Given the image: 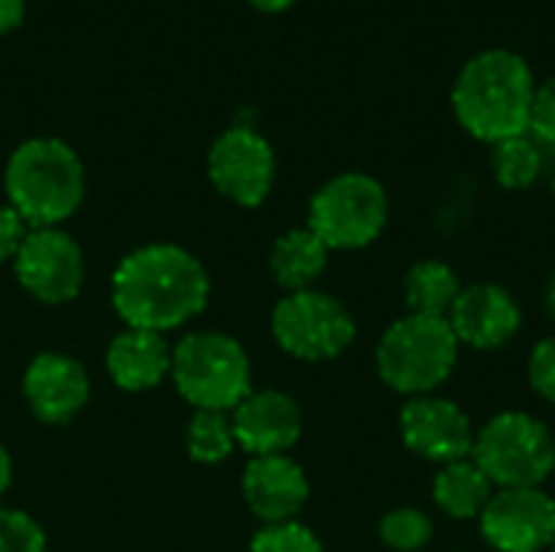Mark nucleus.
<instances>
[{
	"label": "nucleus",
	"mask_w": 555,
	"mask_h": 552,
	"mask_svg": "<svg viewBox=\"0 0 555 552\" xmlns=\"http://www.w3.org/2000/svg\"><path fill=\"white\" fill-rule=\"evenodd\" d=\"M211 280L205 264L179 244L130 251L111 277V303L127 329L172 332L208 306Z\"/></svg>",
	"instance_id": "nucleus-1"
},
{
	"label": "nucleus",
	"mask_w": 555,
	"mask_h": 552,
	"mask_svg": "<svg viewBox=\"0 0 555 552\" xmlns=\"http://www.w3.org/2000/svg\"><path fill=\"white\" fill-rule=\"evenodd\" d=\"M533 68L511 49H485L465 62L452 85V111L459 124L485 143L530 133Z\"/></svg>",
	"instance_id": "nucleus-2"
},
{
	"label": "nucleus",
	"mask_w": 555,
	"mask_h": 552,
	"mask_svg": "<svg viewBox=\"0 0 555 552\" xmlns=\"http://www.w3.org/2000/svg\"><path fill=\"white\" fill-rule=\"evenodd\" d=\"M3 189L29 228H59L85 202V166L65 140L33 137L10 153Z\"/></svg>",
	"instance_id": "nucleus-3"
},
{
	"label": "nucleus",
	"mask_w": 555,
	"mask_h": 552,
	"mask_svg": "<svg viewBox=\"0 0 555 552\" xmlns=\"http://www.w3.org/2000/svg\"><path fill=\"white\" fill-rule=\"evenodd\" d=\"M459 338L442 316H403L377 342V374L403 397L439 390L459 364Z\"/></svg>",
	"instance_id": "nucleus-4"
},
{
	"label": "nucleus",
	"mask_w": 555,
	"mask_h": 552,
	"mask_svg": "<svg viewBox=\"0 0 555 552\" xmlns=\"http://www.w3.org/2000/svg\"><path fill=\"white\" fill-rule=\"evenodd\" d=\"M169 377L185 403L215 413H231L254 390L250 358L224 332H192L172 345Z\"/></svg>",
	"instance_id": "nucleus-5"
},
{
	"label": "nucleus",
	"mask_w": 555,
	"mask_h": 552,
	"mask_svg": "<svg viewBox=\"0 0 555 552\" xmlns=\"http://www.w3.org/2000/svg\"><path fill=\"white\" fill-rule=\"evenodd\" d=\"M475 465L498 491L540 488L555 472V436L524 410H504L475 433Z\"/></svg>",
	"instance_id": "nucleus-6"
},
{
	"label": "nucleus",
	"mask_w": 555,
	"mask_h": 552,
	"mask_svg": "<svg viewBox=\"0 0 555 552\" xmlns=\"http://www.w3.org/2000/svg\"><path fill=\"white\" fill-rule=\"evenodd\" d=\"M387 215L390 198L374 176L341 172L312 195L306 228L328 251H361L384 234Z\"/></svg>",
	"instance_id": "nucleus-7"
},
{
	"label": "nucleus",
	"mask_w": 555,
	"mask_h": 552,
	"mask_svg": "<svg viewBox=\"0 0 555 552\" xmlns=\"http://www.w3.org/2000/svg\"><path fill=\"white\" fill-rule=\"evenodd\" d=\"M270 332L276 345L299 361H332L351 348L358 325L335 296L322 290H299L276 303Z\"/></svg>",
	"instance_id": "nucleus-8"
},
{
	"label": "nucleus",
	"mask_w": 555,
	"mask_h": 552,
	"mask_svg": "<svg viewBox=\"0 0 555 552\" xmlns=\"http://www.w3.org/2000/svg\"><path fill=\"white\" fill-rule=\"evenodd\" d=\"M211 185L241 208H257L276 182V153L254 127H228L208 150Z\"/></svg>",
	"instance_id": "nucleus-9"
},
{
	"label": "nucleus",
	"mask_w": 555,
	"mask_h": 552,
	"mask_svg": "<svg viewBox=\"0 0 555 552\" xmlns=\"http://www.w3.org/2000/svg\"><path fill=\"white\" fill-rule=\"evenodd\" d=\"M20 286L49 306L72 303L85 283V254L62 228H29L20 254L13 257Z\"/></svg>",
	"instance_id": "nucleus-10"
},
{
	"label": "nucleus",
	"mask_w": 555,
	"mask_h": 552,
	"mask_svg": "<svg viewBox=\"0 0 555 552\" xmlns=\"http://www.w3.org/2000/svg\"><path fill=\"white\" fill-rule=\"evenodd\" d=\"M481 521V537L494 552L553 550L555 501L543 488L494 491Z\"/></svg>",
	"instance_id": "nucleus-11"
},
{
	"label": "nucleus",
	"mask_w": 555,
	"mask_h": 552,
	"mask_svg": "<svg viewBox=\"0 0 555 552\" xmlns=\"http://www.w3.org/2000/svg\"><path fill=\"white\" fill-rule=\"evenodd\" d=\"M475 433L478 429L472 426L468 413L446 397H410L400 410L403 446L439 468L472 459Z\"/></svg>",
	"instance_id": "nucleus-12"
},
{
	"label": "nucleus",
	"mask_w": 555,
	"mask_h": 552,
	"mask_svg": "<svg viewBox=\"0 0 555 552\" xmlns=\"http://www.w3.org/2000/svg\"><path fill=\"white\" fill-rule=\"evenodd\" d=\"M459 345L475 351H498L511 345L524 329L520 303L498 283L462 286L455 306L446 316Z\"/></svg>",
	"instance_id": "nucleus-13"
},
{
	"label": "nucleus",
	"mask_w": 555,
	"mask_h": 552,
	"mask_svg": "<svg viewBox=\"0 0 555 552\" xmlns=\"http://www.w3.org/2000/svg\"><path fill=\"white\" fill-rule=\"evenodd\" d=\"M234 442L250 455H289L302 436V410L283 390H250L231 410Z\"/></svg>",
	"instance_id": "nucleus-14"
},
{
	"label": "nucleus",
	"mask_w": 555,
	"mask_h": 552,
	"mask_svg": "<svg viewBox=\"0 0 555 552\" xmlns=\"http://www.w3.org/2000/svg\"><path fill=\"white\" fill-rule=\"evenodd\" d=\"M23 397L36 420L62 426L85 410L91 397V377L81 361L62 351H42L23 374Z\"/></svg>",
	"instance_id": "nucleus-15"
},
{
	"label": "nucleus",
	"mask_w": 555,
	"mask_h": 552,
	"mask_svg": "<svg viewBox=\"0 0 555 552\" xmlns=\"http://www.w3.org/2000/svg\"><path fill=\"white\" fill-rule=\"evenodd\" d=\"M244 501L257 521L267 524H286L296 521L299 511L309 501V478L299 462L289 455H263L250 459L241 478Z\"/></svg>",
	"instance_id": "nucleus-16"
},
{
	"label": "nucleus",
	"mask_w": 555,
	"mask_h": 552,
	"mask_svg": "<svg viewBox=\"0 0 555 552\" xmlns=\"http://www.w3.org/2000/svg\"><path fill=\"white\" fill-rule=\"evenodd\" d=\"M104 368L120 390H130V394L153 390L172 371V348L159 332L124 329L107 345Z\"/></svg>",
	"instance_id": "nucleus-17"
},
{
	"label": "nucleus",
	"mask_w": 555,
	"mask_h": 552,
	"mask_svg": "<svg viewBox=\"0 0 555 552\" xmlns=\"http://www.w3.org/2000/svg\"><path fill=\"white\" fill-rule=\"evenodd\" d=\"M328 254L332 251L309 228H293L276 238L270 251V273L286 293L312 290L328 267Z\"/></svg>",
	"instance_id": "nucleus-18"
},
{
	"label": "nucleus",
	"mask_w": 555,
	"mask_h": 552,
	"mask_svg": "<svg viewBox=\"0 0 555 552\" xmlns=\"http://www.w3.org/2000/svg\"><path fill=\"white\" fill-rule=\"evenodd\" d=\"M491 478L475 465V459H462L452 465H442L433 482V501L436 508L452 521H478L494 498Z\"/></svg>",
	"instance_id": "nucleus-19"
},
{
	"label": "nucleus",
	"mask_w": 555,
	"mask_h": 552,
	"mask_svg": "<svg viewBox=\"0 0 555 552\" xmlns=\"http://www.w3.org/2000/svg\"><path fill=\"white\" fill-rule=\"evenodd\" d=\"M462 293L459 273L442 260H416L403 277V296L416 316H449Z\"/></svg>",
	"instance_id": "nucleus-20"
},
{
	"label": "nucleus",
	"mask_w": 555,
	"mask_h": 552,
	"mask_svg": "<svg viewBox=\"0 0 555 552\" xmlns=\"http://www.w3.org/2000/svg\"><path fill=\"white\" fill-rule=\"evenodd\" d=\"M491 172L501 189L511 192L530 189L543 176V146L530 133L501 140L491 150Z\"/></svg>",
	"instance_id": "nucleus-21"
},
{
	"label": "nucleus",
	"mask_w": 555,
	"mask_h": 552,
	"mask_svg": "<svg viewBox=\"0 0 555 552\" xmlns=\"http://www.w3.org/2000/svg\"><path fill=\"white\" fill-rule=\"evenodd\" d=\"M185 449L189 459L198 465H218L224 462L237 442H234V426L231 413H215V410H195L189 429H185Z\"/></svg>",
	"instance_id": "nucleus-22"
},
{
	"label": "nucleus",
	"mask_w": 555,
	"mask_h": 552,
	"mask_svg": "<svg viewBox=\"0 0 555 552\" xmlns=\"http://www.w3.org/2000/svg\"><path fill=\"white\" fill-rule=\"evenodd\" d=\"M380 543L393 552H420L433 540V521L420 508H393L377 524Z\"/></svg>",
	"instance_id": "nucleus-23"
},
{
	"label": "nucleus",
	"mask_w": 555,
	"mask_h": 552,
	"mask_svg": "<svg viewBox=\"0 0 555 552\" xmlns=\"http://www.w3.org/2000/svg\"><path fill=\"white\" fill-rule=\"evenodd\" d=\"M250 552H325L322 540L299 521L267 524L254 534Z\"/></svg>",
	"instance_id": "nucleus-24"
},
{
	"label": "nucleus",
	"mask_w": 555,
	"mask_h": 552,
	"mask_svg": "<svg viewBox=\"0 0 555 552\" xmlns=\"http://www.w3.org/2000/svg\"><path fill=\"white\" fill-rule=\"evenodd\" d=\"M0 552H46V534L29 514L0 508Z\"/></svg>",
	"instance_id": "nucleus-25"
},
{
	"label": "nucleus",
	"mask_w": 555,
	"mask_h": 552,
	"mask_svg": "<svg viewBox=\"0 0 555 552\" xmlns=\"http://www.w3.org/2000/svg\"><path fill=\"white\" fill-rule=\"evenodd\" d=\"M530 137L543 146H555V75L537 85L530 107Z\"/></svg>",
	"instance_id": "nucleus-26"
},
{
	"label": "nucleus",
	"mask_w": 555,
	"mask_h": 552,
	"mask_svg": "<svg viewBox=\"0 0 555 552\" xmlns=\"http://www.w3.org/2000/svg\"><path fill=\"white\" fill-rule=\"evenodd\" d=\"M527 377L530 387L555 407V335L543 338L533 351H530V364H527Z\"/></svg>",
	"instance_id": "nucleus-27"
},
{
	"label": "nucleus",
	"mask_w": 555,
	"mask_h": 552,
	"mask_svg": "<svg viewBox=\"0 0 555 552\" xmlns=\"http://www.w3.org/2000/svg\"><path fill=\"white\" fill-rule=\"evenodd\" d=\"M26 231H29V224L10 205H0V264H13V257L23 247Z\"/></svg>",
	"instance_id": "nucleus-28"
},
{
	"label": "nucleus",
	"mask_w": 555,
	"mask_h": 552,
	"mask_svg": "<svg viewBox=\"0 0 555 552\" xmlns=\"http://www.w3.org/2000/svg\"><path fill=\"white\" fill-rule=\"evenodd\" d=\"M26 16V0H0V36L13 33Z\"/></svg>",
	"instance_id": "nucleus-29"
},
{
	"label": "nucleus",
	"mask_w": 555,
	"mask_h": 552,
	"mask_svg": "<svg viewBox=\"0 0 555 552\" xmlns=\"http://www.w3.org/2000/svg\"><path fill=\"white\" fill-rule=\"evenodd\" d=\"M254 10H260V13H283V10H289L296 0H247Z\"/></svg>",
	"instance_id": "nucleus-30"
},
{
	"label": "nucleus",
	"mask_w": 555,
	"mask_h": 552,
	"mask_svg": "<svg viewBox=\"0 0 555 552\" xmlns=\"http://www.w3.org/2000/svg\"><path fill=\"white\" fill-rule=\"evenodd\" d=\"M10 482H13V459H10V452L0 446V495L10 488Z\"/></svg>",
	"instance_id": "nucleus-31"
},
{
	"label": "nucleus",
	"mask_w": 555,
	"mask_h": 552,
	"mask_svg": "<svg viewBox=\"0 0 555 552\" xmlns=\"http://www.w3.org/2000/svg\"><path fill=\"white\" fill-rule=\"evenodd\" d=\"M546 312H550V319L555 322V273L553 280H550V286H546Z\"/></svg>",
	"instance_id": "nucleus-32"
},
{
	"label": "nucleus",
	"mask_w": 555,
	"mask_h": 552,
	"mask_svg": "<svg viewBox=\"0 0 555 552\" xmlns=\"http://www.w3.org/2000/svg\"><path fill=\"white\" fill-rule=\"evenodd\" d=\"M553 195H555V169H553Z\"/></svg>",
	"instance_id": "nucleus-33"
},
{
	"label": "nucleus",
	"mask_w": 555,
	"mask_h": 552,
	"mask_svg": "<svg viewBox=\"0 0 555 552\" xmlns=\"http://www.w3.org/2000/svg\"><path fill=\"white\" fill-rule=\"evenodd\" d=\"M553 552H555V540H553Z\"/></svg>",
	"instance_id": "nucleus-34"
},
{
	"label": "nucleus",
	"mask_w": 555,
	"mask_h": 552,
	"mask_svg": "<svg viewBox=\"0 0 555 552\" xmlns=\"http://www.w3.org/2000/svg\"><path fill=\"white\" fill-rule=\"evenodd\" d=\"M455 552H459V550H455Z\"/></svg>",
	"instance_id": "nucleus-35"
}]
</instances>
